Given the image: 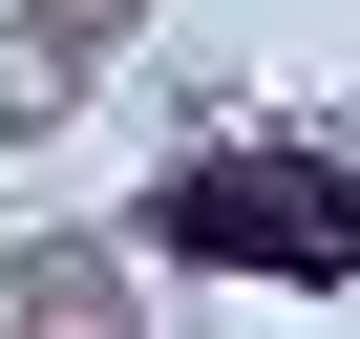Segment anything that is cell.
<instances>
[{"instance_id": "6da1fadb", "label": "cell", "mask_w": 360, "mask_h": 339, "mask_svg": "<svg viewBox=\"0 0 360 339\" xmlns=\"http://www.w3.org/2000/svg\"><path fill=\"white\" fill-rule=\"evenodd\" d=\"M127 255L148 276H255V297H360V148H297V127L191 106L169 170L127 191Z\"/></svg>"}, {"instance_id": "7a4b0ae2", "label": "cell", "mask_w": 360, "mask_h": 339, "mask_svg": "<svg viewBox=\"0 0 360 339\" xmlns=\"http://www.w3.org/2000/svg\"><path fill=\"white\" fill-rule=\"evenodd\" d=\"M148 43V0H0V148H64Z\"/></svg>"}, {"instance_id": "3957f363", "label": "cell", "mask_w": 360, "mask_h": 339, "mask_svg": "<svg viewBox=\"0 0 360 339\" xmlns=\"http://www.w3.org/2000/svg\"><path fill=\"white\" fill-rule=\"evenodd\" d=\"M0 339H148V255L85 212H22L0 234Z\"/></svg>"}]
</instances>
